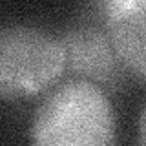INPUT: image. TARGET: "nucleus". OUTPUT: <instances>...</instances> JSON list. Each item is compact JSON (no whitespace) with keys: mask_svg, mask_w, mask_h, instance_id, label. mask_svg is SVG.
Returning a JSON list of instances; mask_svg holds the SVG:
<instances>
[{"mask_svg":"<svg viewBox=\"0 0 146 146\" xmlns=\"http://www.w3.org/2000/svg\"><path fill=\"white\" fill-rule=\"evenodd\" d=\"M115 137L111 104L86 79L58 86L38 106L31 141L40 146H106Z\"/></svg>","mask_w":146,"mask_h":146,"instance_id":"f257e3e1","label":"nucleus"},{"mask_svg":"<svg viewBox=\"0 0 146 146\" xmlns=\"http://www.w3.org/2000/svg\"><path fill=\"white\" fill-rule=\"evenodd\" d=\"M66 71L60 38L27 24L0 31V95L4 100L33 97L46 91Z\"/></svg>","mask_w":146,"mask_h":146,"instance_id":"f03ea898","label":"nucleus"},{"mask_svg":"<svg viewBox=\"0 0 146 146\" xmlns=\"http://www.w3.org/2000/svg\"><path fill=\"white\" fill-rule=\"evenodd\" d=\"M60 40L66 49V70L100 86H119L126 68L110 33H102L99 27L80 26L66 31Z\"/></svg>","mask_w":146,"mask_h":146,"instance_id":"7ed1b4c3","label":"nucleus"},{"mask_svg":"<svg viewBox=\"0 0 146 146\" xmlns=\"http://www.w3.org/2000/svg\"><path fill=\"white\" fill-rule=\"evenodd\" d=\"M106 26L124 68L146 80V0L113 13Z\"/></svg>","mask_w":146,"mask_h":146,"instance_id":"20e7f679","label":"nucleus"},{"mask_svg":"<svg viewBox=\"0 0 146 146\" xmlns=\"http://www.w3.org/2000/svg\"><path fill=\"white\" fill-rule=\"evenodd\" d=\"M95 2H97L100 13L104 15V20H106L113 13L121 11V9L131 6V4H135V2H141V0H95Z\"/></svg>","mask_w":146,"mask_h":146,"instance_id":"39448f33","label":"nucleus"},{"mask_svg":"<svg viewBox=\"0 0 146 146\" xmlns=\"http://www.w3.org/2000/svg\"><path fill=\"white\" fill-rule=\"evenodd\" d=\"M139 143L146 144V108L141 113V119H139Z\"/></svg>","mask_w":146,"mask_h":146,"instance_id":"423d86ee","label":"nucleus"}]
</instances>
